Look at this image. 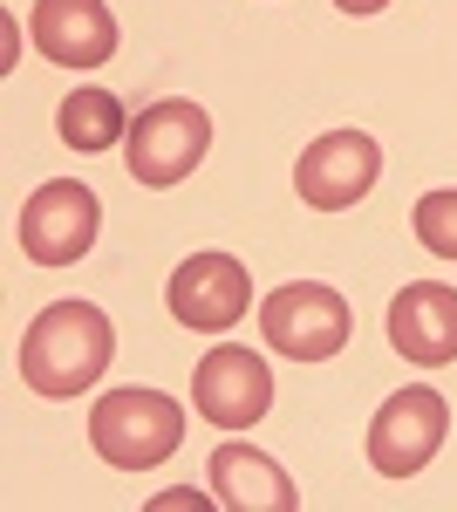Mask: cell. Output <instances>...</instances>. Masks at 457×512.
Returning <instances> with one entry per match:
<instances>
[{
    "instance_id": "cell-9",
    "label": "cell",
    "mask_w": 457,
    "mask_h": 512,
    "mask_svg": "<svg viewBox=\"0 0 457 512\" xmlns=\"http://www.w3.org/2000/svg\"><path fill=\"white\" fill-rule=\"evenodd\" d=\"M178 328H198V335H219V328H239L246 321V301H253V280L232 253H191L185 267L164 287Z\"/></svg>"
},
{
    "instance_id": "cell-15",
    "label": "cell",
    "mask_w": 457,
    "mask_h": 512,
    "mask_svg": "<svg viewBox=\"0 0 457 512\" xmlns=\"http://www.w3.org/2000/svg\"><path fill=\"white\" fill-rule=\"evenodd\" d=\"M335 7H342V14H382L389 0H335Z\"/></svg>"
},
{
    "instance_id": "cell-10",
    "label": "cell",
    "mask_w": 457,
    "mask_h": 512,
    "mask_svg": "<svg viewBox=\"0 0 457 512\" xmlns=\"http://www.w3.org/2000/svg\"><path fill=\"white\" fill-rule=\"evenodd\" d=\"M389 342H396L403 362H417V369L457 362V287H444V280H410L389 301Z\"/></svg>"
},
{
    "instance_id": "cell-2",
    "label": "cell",
    "mask_w": 457,
    "mask_h": 512,
    "mask_svg": "<svg viewBox=\"0 0 457 512\" xmlns=\"http://www.w3.org/2000/svg\"><path fill=\"white\" fill-rule=\"evenodd\" d=\"M185 437V403L164 390H110L89 410V444L116 472H151Z\"/></svg>"
},
{
    "instance_id": "cell-3",
    "label": "cell",
    "mask_w": 457,
    "mask_h": 512,
    "mask_svg": "<svg viewBox=\"0 0 457 512\" xmlns=\"http://www.w3.org/2000/svg\"><path fill=\"white\" fill-rule=\"evenodd\" d=\"M205 151H212V117H205L198 103H185V96H171V103H151L144 117L130 123V137H123V171H130L137 185L164 192V185H185L191 171L205 164Z\"/></svg>"
},
{
    "instance_id": "cell-7",
    "label": "cell",
    "mask_w": 457,
    "mask_h": 512,
    "mask_svg": "<svg viewBox=\"0 0 457 512\" xmlns=\"http://www.w3.org/2000/svg\"><path fill=\"white\" fill-rule=\"evenodd\" d=\"M191 403H198V417H205V424H219V431H253V424L273 410V369H267V355L239 349V342L205 349V362L191 369Z\"/></svg>"
},
{
    "instance_id": "cell-8",
    "label": "cell",
    "mask_w": 457,
    "mask_h": 512,
    "mask_svg": "<svg viewBox=\"0 0 457 512\" xmlns=\"http://www.w3.org/2000/svg\"><path fill=\"white\" fill-rule=\"evenodd\" d=\"M382 178V151L369 130H328L314 137L294 164V192L314 205V212H348L355 198H369V185Z\"/></svg>"
},
{
    "instance_id": "cell-14",
    "label": "cell",
    "mask_w": 457,
    "mask_h": 512,
    "mask_svg": "<svg viewBox=\"0 0 457 512\" xmlns=\"http://www.w3.org/2000/svg\"><path fill=\"white\" fill-rule=\"evenodd\" d=\"M410 226H417L423 253H437V260H457V192H423L417 212H410Z\"/></svg>"
},
{
    "instance_id": "cell-6",
    "label": "cell",
    "mask_w": 457,
    "mask_h": 512,
    "mask_svg": "<svg viewBox=\"0 0 457 512\" xmlns=\"http://www.w3.org/2000/svg\"><path fill=\"white\" fill-rule=\"evenodd\" d=\"M451 437V410L430 383H410L369 417V465L382 478H417Z\"/></svg>"
},
{
    "instance_id": "cell-5",
    "label": "cell",
    "mask_w": 457,
    "mask_h": 512,
    "mask_svg": "<svg viewBox=\"0 0 457 512\" xmlns=\"http://www.w3.org/2000/svg\"><path fill=\"white\" fill-rule=\"evenodd\" d=\"M96 226H103L96 192L76 185V178H48V185L28 192L14 233H21V253H28L35 267H76L82 253L96 246Z\"/></svg>"
},
{
    "instance_id": "cell-4",
    "label": "cell",
    "mask_w": 457,
    "mask_h": 512,
    "mask_svg": "<svg viewBox=\"0 0 457 512\" xmlns=\"http://www.w3.org/2000/svg\"><path fill=\"white\" fill-rule=\"evenodd\" d=\"M348 301L321 280H294V287H273L260 301V335H267L273 355L287 362H328V355L348 349Z\"/></svg>"
},
{
    "instance_id": "cell-13",
    "label": "cell",
    "mask_w": 457,
    "mask_h": 512,
    "mask_svg": "<svg viewBox=\"0 0 457 512\" xmlns=\"http://www.w3.org/2000/svg\"><path fill=\"white\" fill-rule=\"evenodd\" d=\"M55 130H62L69 151H110V144L130 137V117H123V103H116L110 89H76L55 110Z\"/></svg>"
},
{
    "instance_id": "cell-11",
    "label": "cell",
    "mask_w": 457,
    "mask_h": 512,
    "mask_svg": "<svg viewBox=\"0 0 457 512\" xmlns=\"http://www.w3.org/2000/svg\"><path fill=\"white\" fill-rule=\"evenodd\" d=\"M28 28H35V48L62 69H103L116 55V14L103 0H41Z\"/></svg>"
},
{
    "instance_id": "cell-1",
    "label": "cell",
    "mask_w": 457,
    "mask_h": 512,
    "mask_svg": "<svg viewBox=\"0 0 457 512\" xmlns=\"http://www.w3.org/2000/svg\"><path fill=\"white\" fill-rule=\"evenodd\" d=\"M116 355V328L103 308L89 301H55L28 321V342H21V376L35 396H82L103 383Z\"/></svg>"
},
{
    "instance_id": "cell-12",
    "label": "cell",
    "mask_w": 457,
    "mask_h": 512,
    "mask_svg": "<svg viewBox=\"0 0 457 512\" xmlns=\"http://www.w3.org/2000/svg\"><path fill=\"white\" fill-rule=\"evenodd\" d=\"M212 492L232 512H294L301 506L294 478L280 472L267 451H253V444H219L212 451Z\"/></svg>"
}]
</instances>
